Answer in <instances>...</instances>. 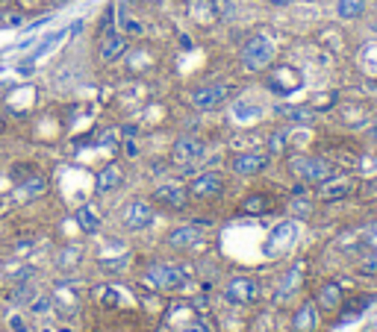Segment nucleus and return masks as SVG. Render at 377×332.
<instances>
[{"mask_svg": "<svg viewBox=\"0 0 377 332\" xmlns=\"http://www.w3.org/2000/svg\"><path fill=\"white\" fill-rule=\"evenodd\" d=\"M50 303H48V297H39L36 303H32V312H48Z\"/></svg>", "mask_w": 377, "mask_h": 332, "instance_id": "30", "label": "nucleus"}, {"mask_svg": "<svg viewBox=\"0 0 377 332\" xmlns=\"http://www.w3.org/2000/svg\"><path fill=\"white\" fill-rule=\"evenodd\" d=\"M274 6H286V3H292V0H271Z\"/></svg>", "mask_w": 377, "mask_h": 332, "instance_id": "31", "label": "nucleus"}, {"mask_svg": "<svg viewBox=\"0 0 377 332\" xmlns=\"http://www.w3.org/2000/svg\"><path fill=\"white\" fill-rule=\"evenodd\" d=\"M318 300H321V309H339V303H342V285L327 282L325 289L318 291Z\"/></svg>", "mask_w": 377, "mask_h": 332, "instance_id": "21", "label": "nucleus"}, {"mask_svg": "<svg viewBox=\"0 0 377 332\" xmlns=\"http://www.w3.org/2000/svg\"><path fill=\"white\" fill-rule=\"evenodd\" d=\"M206 153L204 147V141L201 138H192V136H186V138H177L174 141V147H171V159L177 165H188V162H197Z\"/></svg>", "mask_w": 377, "mask_h": 332, "instance_id": "12", "label": "nucleus"}, {"mask_svg": "<svg viewBox=\"0 0 377 332\" xmlns=\"http://www.w3.org/2000/svg\"><path fill=\"white\" fill-rule=\"evenodd\" d=\"M374 30H377V24H374Z\"/></svg>", "mask_w": 377, "mask_h": 332, "instance_id": "33", "label": "nucleus"}, {"mask_svg": "<svg viewBox=\"0 0 377 332\" xmlns=\"http://www.w3.org/2000/svg\"><path fill=\"white\" fill-rule=\"evenodd\" d=\"M289 171L304 183H325L327 176H334V168H330L327 159L321 156H292L289 159Z\"/></svg>", "mask_w": 377, "mask_h": 332, "instance_id": "2", "label": "nucleus"}, {"mask_svg": "<svg viewBox=\"0 0 377 332\" xmlns=\"http://www.w3.org/2000/svg\"><path fill=\"white\" fill-rule=\"evenodd\" d=\"M9 332H30L27 324H24V318H21V315H12V318H9Z\"/></svg>", "mask_w": 377, "mask_h": 332, "instance_id": "26", "label": "nucleus"}, {"mask_svg": "<svg viewBox=\"0 0 377 332\" xmlns=\"http://www.w3.org/2000/svg\"><path fill=\"white\" fill-rule=\"evenodd\" d=\"M351 191H354V183L348 176H327L325 183H318V197L327 203L342 200V197H348Z\"/></svg>", "mask_w": 377, "mask_h": 332, "instance_id": "14", "label": "nucleus"}, {"mask_svg": "<svg viewBox=\"0 0 377 332\" xmlns=\"http://www.w3.org/2000/svg\"><path fill=\"white\" fill-rule=\"evenodd\" d=\"M301 85H304V76L298 68H292V65H277V68H271V74H269V88L280 97L295 94Z\"/></svg>", "mask_w": 377, "mask_h": 332, "instance_id": "5", "label": "nucleus"}, {"mask_svg": "<svg viewBox=\"0 0 377 332\" xmlns=\"http://www.w3.org/2000/svg\"><path fill=\"white\" fill-rule=\"evenodd\" d=\"M316 324H318V318H316V306H313V303H307V306L301 309V312L295 315V320H292L295 332H313Z\"/></svg>", "mask_w": 377, "mask_h": 332, "instance_id": "19", "label": "nucleus"}, {"mask_svg": "<svg viewBox=\"0 0 377 332\" xmlns=\"http://www.w3.org/2000/svg\"><path fill=\"white\" fill-rule=\"evenodd\" d=\"M3 124H6V121H3V115H0V129H3Z\"/></svg>", "mask_w": 377, "mask_h": 332, "instance_id": "32", "label": "nucleus"}, {"mask_svg": "<svg viewBox=\"0 0 377 332\" xmlns=\"http://www.w3.org/2000/svg\"><path fill=\"white\" fill-rule=\"evenodd\" d=\"M127 3H130V0H127Z\"/></svg>", "mask_w": 377, "mask_h": 332, "instance_id": "34", "label": "nucleus"}, {"mask_svg": "<svg viewBox=\"0 0 377 332\" xmlns=\"http://www.w3.org/2000/svg\"><path fill=\"white\" fill-rule=\"evenodd\" d=\"M124 183V171L118 165H106V168L97 174V191H115V188Z\"/></svg>", "mask_w": 377, "mask_h": 332, "instance_id": "16", "label": "nucleus"}, {"mask_svg": "<svg viewBox=\"0 0 377 332\" xmlns=\"http://www.w3.org/2000/svg\"><path fill=\"white\" fill-rule=\"evenodd\" d=\"M362 273L365 276H377V256H371L369 262H362Z\"/></svg>", "mask_w": 377, "mask_h": 332, "instance_id": "29", "label": "nucleus"}, {"mask_svg": "<svg viewBox=\"0 0 377 332\" xmlns=\"http://www.w3.org/2000/svg\"><path fill=\"white\" fill-rule=\"evenodd\" d=\"M177 332H213V329H209L204 320H195V324H186V326H180Z\"/></svg>", "mask_w": 377, "mask_h": 332, "instance_id": "28", "label": "nucleus"}, {"mask_svg": "<svg viewBox=\"0 0 377 332\" xmlns=\"http://www.w3.org/2000/svg\"><path fill=\"white\" fill-rule=\"evenodd\" d=\"M298 241V220H283L271 229V238L265 245V256H283Z\"/></svg>", "mask_w": 377, "mask_h": 332, "instance_id": "7", "label": "nucleus"}, {"mask_svg": "<svg viewBox=\"0 0 377 332\" xmlns=\"http://www.w3.org/2000/svg\"><path fill=\"white\" fill-rule=\"evenodd\" d=\"M271 62H274V41L269 36H253L245 41V48H242V65H245L248 71L260 74L269 68Z\"/></svg>", "mask_w": 377, "mask_h": 332, "instance_id": "1", "label": "nucleus"}, {"mask_svg": "<svg viewBox=\"0 0 377 332\" xmlns=\"http://www.w3.org/2000/svg\"><path fill=\"white\" fill-rule=\"evenodd\" d=\"M145 280L153 285V289H160V291H180L186 285L183 271L174 268V264H153Z\"/></svg>", "mask_w": 377, "mask_h": 332, "instance_id": "6", "label": "nucleus"}, {"mask_svg": "<svg viewBox=\"0 0 377 332\" xmlns=\"http://www.w3.org/2000/svg\"><path fill=\"white\" fill-rule=\"evenodd\" d=\"M153 220H157V215H153V206L148 200H127L124 209H121V224H124V229L130 232H142L148 229Z\"/></svg>", "mask_w": 377, "mask_h": 332, "instance_id": "3", "label": "nucleus"}, {"mask_svg": "<svg viewBox=\"0 0 377 332\" xmlns=\"http://www.w3.org/2000/svg\"><path fill=\"white\" fill-rule=\"evenodd\" d=\"M289 212L295 218H309V215H313V200H307V197H292Z\"/></svg>", "mask_w": 377, "mask_h": 332, "instance_id": "25", "label": "nucleus"}, {"mask_svg": "<svg viewBox=\"0 0 377 332\" xmlns=\"http://www.w3.org/2000/svg\"><path fill=\"white\" fill-rule=\"evenodd\" d=\"M204 241V229L195 227V224H186V227H174L168 232V245L177 250H188V247H197Z\"/></svg>", "mask_w": 377, "mask_h": 332, "instance_id": "13", "label": "nucleus"}, {"mask_svg": "<svg viewBox=\"0 0 377 332\" xmlns=\"http://www.w3.org/2000/svg\"><path fill=\"white\" fill-rule=\"evenodd\" d=\"M365 12V0H336V15L342 21H354Z\"/></svg>", "mask_w": 377, "mask_h": 332, "instance_id": "20", "label": "nucleus"}, {"mask_svg": "<svg viewBox=\"0 0 377 332\" xmlns=\"http://www.w3.org/2000/svg\"><path fill=\"white\" fill-rule=\"evenodd\" d=\"M48 191V183H44V176H30V180H24L18 185V191H15V197L18 200H32V197H39V194H44Z\"/></svg>", "mask_w": 377, "mask_h": 332, "instance_id": "17", "label": "nucleus"}, {"mask_svg": "<svg viewBox=\"0 0 377 332\" xmlns=\"http://www.w3.org/2000/svg\"><path fill=\"white\" fill-rule=\"evenodd\" d=\"M271 165V153H239L233 156V171L239 176H257Z\"/></svg>", "mask_w": 377, "mask_h": 332, "instance_id": "11", "label": "nucleus"}, {"mask_svg": "<svg viewBox=\"0 0 377 332\" xmlns=\"http://www.w3.org/2000/svg\"><path fill=\"white\" fill-rule=\"evenodd\" d=\"M124 50H127V39L121 36V32H106V36L101 39V59L104 62H115L124 56Z\"/></svg>", "mask_w": 377, "mask_h": 332, "instance_id": "15", "label": "nucleus"}, {"mask_svg": "<svg viewBox=\"0 0 377 332\" xmlns=\"http://www.w3.org/2000/svg\"><path fill=\"white\" fill-rule=\"evenodd\" d=\"M271 209V197L269 194H248L242 200V212L245 215H265Z\"/></svg>", "mask_w": 377, "mask_h": 332, "instance_id": "18", "label": "nucleus"}, {"mask_svg": "<svg viewBox=\"0 0 377 332\" xmlns=\"http://www.w3.org/2000/svg\"><path fill=\"white\" fill-rule=\"evenodd\" d=\"M283 150V132H274L271 141H269V153L274 156V153H280Z\"/></svg>", "mask_w": 377, "mask_h": 332, "instance_id": "27", "label": "nucleus"}, {"mask_svg": "<svg viewBox=\"0 0 377 332\" xmlns=\"http://www.w3.org/2000/svg\"><path fill=\"white\" fill-rule=\"evenodd\" d=\"M260 297V285L253 276H233L224 289V300L233 306H251Z\"/></svg>", "mask_w": 377, "mask_h": 332, "instance_id": "4", "label": "nucleus"}, {"mask_svg": "<svg viewBox=\"0 0 377 332\" xmlns=\"http://www.w3.org/2000/svg\"><path fill=\"white\" fill-rule=\"evenodd\" d=\"M188 197H197V200H206V197H218L224 191V176L218 171H206L201 176H195L192 183H188Z\"/></svg>", "mask_w": 377, "mask_h": 332, "instance_id": "8", "label": "nucleus"}, {"mask_svg": "<svg viewBox=\"0 0 377 332\" xmlns=\"http://www.w3.org/2000/svg\"><path fill=\"white\" fill-rule=\"evenodd\" d=\"M77 294H80V291H77V285H59L57 306L59 309H68V312H71V309H77Z\"/></svg>", "mask_w": 377, "mask_h": 332, "instance_id": "24", "label": "nucleus"}, {"mask_svg": "<svg viewBox=\"0 0 377 332\" xmlns=\"http://www.w3.org/2000/svg\"><path fill=\"white\" fill-rule=\"evenodd\" d=\"M77 220H80V227L86 232H97V229H101V215H97L92 206H80V209H77Z\"/></svg>", "mask_w": 377, "mask_h": 332, "instance_id": "22", "label": "nucleus"}, {"mask_svg": "<svg viewBox=\"0 0 377 332\" xmlns=\"http://www.w3.org/2000/svg\"><path fill=\"white\" fill-rule=\"evenodd\" d=\"M280 112L289 118V121H295V124H309V121L316 118V112L309 106H283Z\"/></svg>", "mask_w": 377, "mask_h": 332, "instance_id": "23", "label": "nucleus"}, {"mask_svg": "<svg viewBox=\"0 0 377 332\" xmlns=\"http://www.w3.org/2000/svg\"><path fill=\"white\" fill-rule=\"evenodd\" d=\"M153 203L165 206V209H186L188 191L180 183H162V185L153 188Z\"/></svg>", "mask_w": 377, "mask_h": 332, "instance_id": "10", "label": "nucleus"}, {"mask_svg": "<svg viewBox=\"0 0 377 332\" xmlns=\"http://www.w3.org/2000/svg\"><path fill=\"white\" fill-rule=\"evenodd\" d=\"M233 88L227 83H213V85H201V88H195L192 92V106L197 109H215L221 106L230 97Z\"/></svg>", "mask_w": 377, "mask_h": 332, "instance_id": "9", "label": "nucleus"}]
</instances>
